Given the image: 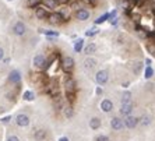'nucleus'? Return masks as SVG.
Masks as SVG:
<instances>
[{
  "instance_id": "f257e3e1",
  "label": "nucleus",
  "mask_w": 155,
  "mask_h": 141,
  "mask_svg": "<svg viewBox=\"0 0 155 141\" xmlns=\"http://www.w3.org/2000/svg\"><path fill=\"white\" fill-rule=\"evenodd\" d=\"M108 80H109L108 71H105V70H99V71L97 73V76H95V81H97L98 84H101V85L108 83Z\"/></svg>"
},
{
  "instance_id": "f03ea898",
  "label": "nucleus",
  "mask_w": 155,
  "mask_h": 141,
  "mask_svg": "<svg viewBox=\"0 0 155 141\" xmlns=\"http://www.w3.org/2000/svg\"><path fill=\"white\" fill-rule=\"evenodd\" d=\"M61 67H63V70H64L66 73L71 71V70L74 69V60H73V57L67 56V57L63 59V62H61Z\"/></svg>"
},
{
  "instance_id": "7ed1b4c3",
  "label": "nucleus",
  "mask_w": 155,
  "mask_h": 141,
  "mask_svg": "<svg viewBox=\"0 0 155 141\" xmlns=\"http://www.w3.org/2000/svg\"><path fill=\"white\" fill-rule=\"evenodd\" d=\"M15 123L20 127H27L29 124V117L27 115H24V113H20V115H17V117H15Z\"/></svg>"
},
{
  "instance_id": "20e7f679",
  "label": "nucleus",
  "mask_w": 155,
  "mask_h": 141,
  "mask_svg": "<svg viewBox=\"0 0 155 141\" xmlns=\"http://www.w3.org/2000/svg\"><path fill=\"white\" fill-rule=\"evenodd\" d=\"M25 24L22 21H18V22H15L14 24V27H13V32L15 34V35H18V36H21V35H24L25 34Z\"/></svg>"
},
{
  "instance_id": "39448f33",
  "label": "nucleus",
  "mask_w": 155,
  "mask_h": 141,
  "mask_svg": "<svg viewBox=\"0 0 155 141\" xmlns=\"http://www.w3.org/2000/svg\"><path fill=\"white\" fill-rule=\"evenodd\" d=\"M124 122V126L129 127V129H134V127L138 124V119L137 117H134V116H126V119L123 120Z\"/></svg>"
},
{
  "instance_id": "423d86ee",
  "label": "nucleus",
  "mask_w": 155,
  "mask_h": 141,
  "mask_svg": "<svg viewBox=\"0 0 155 141\" xmlns=\"http://www.w3.org/2000/svg\"><path fill=\"white\" fill-rule=\"evenodd\" d=\"M34 66L38 67V69H45L46 67V60H45L42 54H36L34 57Z\"/></svg>"
},
{
  "instance_id": "0eeeda50",
  "label": "nucleus",
  "mask_w": 155,
  "mask_h": 141,
  "mask_svg": "<svg viewBox=\"0 0 155 141\" xmlns=\"http://www.w3.org/2000/svg\"><path fill=\"white\" fill-rule=\"evenodd\" d=\"M76 18L80 20V21H85V20L90 18V11L85 10V8H78L76 11Z\"/></svg>"
},
{
  "instance_id": "6e6552de",
  "label": "nucleus",
  "mask_w": 155,
  "mask_h": 141,
  "mask_svg": "<svg viewBox=\"0 0 155 141\" xmlns=\"http://www.w3.org/2000/svg\"><path fill=\"white\" fill-rule=\"evenodd\" d=\"M110 126H112L113 130H122L123 127H124V122H123L120 117H113L112 120H110Z\"/></svg>"
},
{
  "instance_id": "1a4fd4ad",
  "label": "nucleus",
  "mask_w": 155,
  "mask_h": 141,
  "mask_svg": "<svg viewBox=\"0 0 155 141\" xmlns=\"http://www.w3.org/2000/svg\"><path fill=\"white\" fill-rule=\"evenodd\" d=\"M8 81L13 84L20 83V81H21V74H20V71H18V70H13V71L8 74Z\"/></svg>"
},
{
  "instance_id": "9d476101",
  "label": "nucleus",
  "mask_w": 155,
  "mask_h": 141,
  "mask_svg": "<svg viewBox=\"0 0 155 141\" xmlns=\"http://www.w3.org/2000/svg\"><path fill=\"white\" fill-rule=\"evenodd\" d=\"M133 110V103L131 102H126V103H122V108H120V113L123 116H130Z\"/></svg>"
},
{
  "instance_id": "9b49d317",
  "label": "nucleus",
  "mask_w": 155,
  "mask_h": 141,
  "mask_svg": "<svg viewBox=\"0 0 155 141\" xmlns=\"http://www.w3.org/2000/svg\"><path fill=\"white\" fill-rule=\"evenodd\" d=\"M101 109L104 110V112H110L113 109V103H112V101H109V99H104V101L101 102Z\"/></svg>"
},
{
  "instance_id": "f8f14e48",
  "label": "nucleus",
  "mask_w": 155,
  "mask_h": 141,
  "mask_svg": "<svg viewBox=\"0 0 155 141\" xmlns=\"http://www.w3.org/2000/svg\"><path fill=\"white\" fill-rule=\"evenodd\" d=\"M63 20H64V18L61 17L60 13H53V14L49 15V21H51L52 24H60Z\"/></svg>"
},
{
  "instance_id": "ddd939ff",
  "label": "nucleus",
  "mask_w": 155,
  "mask_h": 141,
  "mask_svg": "<svg viewBox=\"0 0 155 141\" xmlns=\"http://www.w3.org/2000/svg\"><path fill=\"white\" fill-rule=\"evenodd\" d=\"M95 66H97V60L92 57H88L84 60V67H85L87 70H91V69H94Z\"/></svg>"
},
{
  "instance_id": "4468645a",
  "label": "nucleus",
  "mask_w": 155,
  "mask_h": 141,
  "mask_svg": "<svg viewBox=\"0 0 155 141\" xmlns=\"http://www.w3.org/2000/svg\"><path fill=\"white\" fill-rule=\"evenodd\" d=\"M90 127L92 130L99 129V127H101V119H99V117H92V119L90 120Z\"/></svg>"
},
{
  "instance_id": "2eb2a0df",
  "label": "nucleus",
  "mask_w": 155,
  "mask_h": 141,
  "mask_svg": "<svg viewBox=\"0 0 155 141\" xmlns=\"http://www.w3.org/2000/svg\"><path fill=\"white\" fill-rule=\"evenodd\" d=\"M43 4H45V7L49 8V10H54V8L58 7V2L56 0H42Z\"/></svg>"
},
{
  "instance_id": "dca6fc26",
  "label": "nucleus",
  "mask_w": 155,
  "mask_h": 141,
  "mask_svg": "<svg viewBox=\"0 0 155 141\" xmlns=\"http://www.w3.org/2000/svg\"><path fill=\"white\" fill-rule=\"evenodd\" d=\"M66 90H67V92H71V91L76 90V81L73 78H67V81H66Z\"/></svg>"
},
{
  "instance_id": "f3484780",
  "label": "nucleus",
  "mask_w": 155,
  "mask_h": 141,
  "mask_svg": "<svg viewBox=\"0 0 155 141\" xmlns=\"http://www.w3.org/2000/svg\"><path fill=\"white\" fill-rule=\"evenodd\" d=\"M35 15L38 18H41V20H43V18H46L48 17V13H46V10L43 7H38L35 10Z\"/></svg>"
},
{
  "instance_id": "a211bd4d",
  "label": "nucleus",
  "mask_w": 155,
  "mask_h": 141,
  "mask_svg": "<svg viewBox=\"0 0 155 141\" xmlns=\"http://www.w3.org/2000/svg\"><path fill=\"white\" fill-rule=\"evenodd\" d=\"M95 51H97V45L95 44H90V45H87V46L84 48V53H87V54L95 53Z\"/></svg>"
},
{
  "instance_id": "6ab92c4d",
  "label": "nucleus",
  "mask_w": 155,
  "mask_h": 141,
  "mask_svg": "<svg viewBox=\"0 0 155 141\" xmlns=\"http://www.w3.org/2000/svg\"><path fill=\"white\" fill-rule=\"evenodd\" d=\"M83 46H84V39H78V41H76V44H74V52L80 53V52L83 51Z\"/></svg>"
},
{
  "instance_id": "aec40b11",
  "label": "nucleus",
  "mask_w": 155,
  "mask_h": 141,
  "mask_svg": "<svg viewBox=\"0 0 155 141\" xmlns=\"http://www.w3.org/2000/svg\"><path fill=\"white\" fill-rule=\"evenodd\" d=\"M110 18V14L109 13H105L104 15H101V17H98L97 20H95V24H102V22H105L106 20H109Z\"/></svg>"
},
{
  "instance_id": "412c9836",
  "label": "nucleus",
  "mask_w": 155,
  "mask_h": 141,
  "mask_svg": "<svg viewBox=\"0 0 155 141\" xmlns=\"http://www.w3.org/2000/svg\"><path fill=\"white\" fill-rule=\"evenodd\" d=\"M22 98H24L25 101H34L35 94H34L32 91H25V92H24V95H22Z\"/></svg>"
},
{
  "instance_id": "4be33fe9",
  "label": "nucleus",
  "mask_w": 155,
  "mask_h": 141,
  "mask_svg": "<svg viewBox=\"0 0 155 141\" xmlns=\"http://www.w3.org/2000/svg\"><path fill=\"white\" fill-rule=\"evenodd\" d=\"M42 34H45L46 36H59L58 31H51V29H39Z\"/></svg>"
},
{
  "instance_id": "5701e85b",
  "label": "nucleus",
  "mask_w": 155,
  "mask_h": 141,
  "mask_svg": "<svg viewBox=\"0 0 155 141\" xmlns=\"http://www.w3.org/2000/svg\"><path fill=\"white\" fill-rule=\"evenodd\" d=\"M45 137H46V131H45V130H38V131H35V138H36L38 141L43 140Z\"/></svg>"
},
{
  "instance_id": "b1692460",
  "label": "nucleus",
  "mask_w": 155,
  "mask_h": 141,
  "mask_svg": "<svg viewBox=\"0 0 155 141\" xmlns=\"http://www.w3.org/2000/svg\"><path fill=\"white\" fill-rule=\"evenodd\" d=\"M126 102H131V94H130L129 91L124 92L122 97V103H126Z\"/></svg>"
},
{
  "instance_id": "393cba45",
  "label": "nucleus",
  "mask_w": 155,
  "mask_h": 141,
  "mask_svg": "<svg viewBox=\"0 0 155 141\" xmlns=\"http://www.w3.org/2000/svg\"><path fill=\"white\" fill-rule=\"evenodd\" d=\"M152 76H154V69H152V67H147L145 73H144V77L148 80V78H151Z\"/></svg>"
},
{
  "instance_id": "a878e982",
  "label": "nucleus",
  "mask_w": 155,
  "mask_h": 141,
  "mask_svg": "<svg viewBox=\"0 0 155 141\" xmlns=\"http://www.w3.org/2000/svg\"><path fill=\"white\" fill-rule=\"evenodd\" d=\"M41 2L42 0H27V4H28V7H36Z\"/></svg>"
},
{
  "instance_id": "bb28decb",
  "label": "nucleus",
  "mask_w": 155,
  "mask_h": 141,
  "mask_svg": "<svg viewBox=\"0 0 155 141\" xmlns=\"http://www.w3.org/2000/svg\"><path fill=\"white\" fill-rule=\"evenodd\" d=\"M97 34H98V28H97V27H94V28L88 29V31L85 32V35L87 36H94V35H97Z\"/></svg>"
},
{
  "instance_id": "cd10ccee",
  "label": "nucleus",
  "mask_w": 155,
  "mask_h": 141,
  "mask_svg": "<svg viewBox=\"0 0 155 141\" xmlns=\"http://www.w3.org/2000/svg\"><path fill=\"white\" fill-rule=\"evenodd\" d=\"M147 51L150 52V53H151L152 56L155 57V45H154V44H148V45H147Z\"/></svg>"
},
{
  "instance_id": "c85d7f7f",
  "label": "nucleus",
  "mask_w": 155,
  "mask_h": 141,
  "mask_svg": "<svg viewBox=\"0 0 155 141\" xmlns=\"http://www.w3.org/2000/svg\"><path fill=\"white\" fill-rule=\"evenodd\" d=\"M141 124H143V126H147V124H150V117H148V116H143V117H141V122H140Z\"/></svg>"
},
{
  "instance_id": "c756f323",
  "label": "nucleus",
  "mask_w": 155,
  "mask_h": 141,
  "mask_svg": "<svg viewBox=\"0 0 155 141\" xmlns=\"http://www.w3.org/2000/svg\"><path fill=\"white\" fill-rule=\"evenodd\" d=\"M95 141H109V137H106V136H97Z\"/></svg>"
},
{
  "instance_id": "7c9ffc66",
  "label": "nucleus",
  "mask_w": 155,
  "mask_h": 141,
  "mask_svg": "<svg viewBox=\"0 0 155 141\" xmlns=\"http://www.w3.org/2000/svg\"><path fill=\"white\" fill-rule=\"evenodd\" d=\"M64 115L67 116V117H71V116H73V109H71V108H66Z\"/></svg>"
},
{
  "instance_id": "2f4dec72",
  "label": "nucleus",
  "mask_w": 155,
  "mask_h": 141,
  "mask_svg": "<svg viewBox=\"0 0 155 141\" xmlns=\"http://www.w3.org/2000/svg\"><path fill=\"white\" fill-rule=\"evenodd\" d=\"M7 141H20V140H18L17 136H10V137L7 138Z\"/></svg>"
},
{
  "instance_id": "473e14b6",
  "label": "nucleus",
  "mask_w": 155,
  "mask_h": 141,
  "mask_svg": "<svg viewBox=\"0 0 155 141\" xmlns=\"http://www.w3.org/2000/svg\"><path fill=\"white\" fill-rule=\"evenodd\" d=\"M10 119H11V116H6V117H3V119H2V122H3V123H7Z\"/></svg>"
},
{
  "instance_id": "72a5a7b5",
  "label": "nucleus",
  "mask_w": 155,
  "mask_h": 141,
  "mask_svg": "<svg viewBox=\"0 0 155 141\" xmlns=\"http://www.w3.org/2000/svg\"><path fill=\"white\" fill-rule=\"evenodd\" d=\"M56 2H58V4H66L69 0H56Z\"/></svg>"
},
{
  "instance_id": "f704fd0d",
  "label": "nucleus",
  "mask_w": 155,
  "mask_h": 141,
  "mask_svg": "<svg viewBox=\"0 0 155 141\" xmlns=\"http://www.w3.org/2000/svg\"><path fill=\"white\" fill-rule=\"evenodd\" d=\"M3 56H4V51H3V49H2V48H0V60L3 59Z\"/></svg>"
},
{
  "instance_id": "c9c22d12",
  "label": "nucleus",
  "mask_w": 155,
  "mask_h": 141,
  "mask_svg": "<svg viewBox=\"0 0 155 141\" xmlns=\"http://www.w3.org/2000/svg\"><path fill=\"white\" fill-rule=\"evenodd\" d=\"M85 2H88L90 4H95V3H97V0H85Z\"/></svg>"
},
{
  "instance_id": "e433bc0d",
  "label": "nucleus",
  "mask_w": 155,
  "mask_h": 141,
  "mask_svg": "<svg viewBox=\"0 0 155 141\" xmlns=\"http://www.w3.org/2000/svg\"><path fill=\"white\" fill-rule=\"evenodd\" d=\"M59 141H69V138H67V137H61Z\"/></svg>"
},
{
  "instance_id": "4c0bfd02",
  "label": "nucleus",
  "mask_w": 155,
  "mask_h": 141,
  "mask_svg": "<svg viewBox=\"0 0 155 141\" xmlns=\"http://www.w3.org/2000/svg\"><path fill=\"white\" fill-rule=\"evenodd\" d=\"M97 94H98V95L102 94V90H101V88H97Z\"/></svg>"
}]
</instances>
